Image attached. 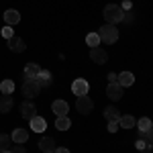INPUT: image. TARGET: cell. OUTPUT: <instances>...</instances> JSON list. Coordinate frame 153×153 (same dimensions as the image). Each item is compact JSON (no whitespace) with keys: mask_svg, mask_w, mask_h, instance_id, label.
<instances>
[{"mask_svg":"<svg viewBox=\"0 0 153 153\" xmlns=\"http://www.w3.org/2000/svg\"><path fill=\"white\" fill-rule=\"evenodd\" d=\"M102 14H104V21L108 25H117V23H123V14H125V10H123L120 4H106Z\"/></svg>","mask_w":153,"mask_h":153,"instance_id":"cell-1","label":"cell"},{"mask_svg":"<svg viewBox=\"0 0 153 153\" xmlns=\"http://www.w3.org/2000/svg\"><path fill=\"white\" fill-rule=\"evenodd\" d=\"M98 35H100V41H104V43H114L118 39V29L117 25H102L100 29H98Z\"/></svg>","mask_w":153,"mask_h":153,"instance_id":"cell-2","label":"cell"},{"mask_svg":"<svg viewBox=\"0 0 153 153\" xmlns=\"http://www.w3.org/2000/svg\"><path fill=\"white\" fill-rule=\"evenodd\" d=\"M92 108H94V102H92V98H90L88 94L76 98V110H78L80 114H90Z\"/></svg>","mask_w":153,"mask_h":153,"instance_id":"cell-3","label":"cell"},{"mask_svg":"<svg viewBox=\"0 0 153 153\" xmlns=\"http://www.w3.org/2000/svg\"><path fill=\"white\" fill-rule=\"evenodd\" d=\"M21 90H23L25 98H35L41 92V86L37 84V80H27V82H23V88Z\"/></svg>","mask_w":153,"mask_h":153,"instance_id":"cell-4","label":"cell"},{"mask_svg":"<svg viewBox=\"0 0 153 153\" xmlns=\"http://www.w3.org/2000/svg\"><path fill=\"white\" fill-rule=\"evenodd\" d=\"M88 90H90V84L86 82V80H82V78L74 80V84H71V92H74L76 96H86Z\"/></svg>","mask_w":153,"mask_h":153,"instance_id":"cell-5","label":"cell"},{"mask_svg":"<svg viewBox=\"0 0 153 153\" xmlns=\"http://www.w3.org/2000/svg\"><path fill=\"white\" fill-rule=\"evenodd\" d=\"M90 59H92L94 63H98V65H102V63L108 61V53L100 47H94V49H90Z\"/></svg>","mask_w":153,"mask_h":153,"instance_id":"cell-6","label":"cell"},{"mask_svg":"<svg viewBox=\"0 0 153 153\" xmlns=\"http://www.w3.org/2000/svg\"><path fill=\"white\" fill-rule=\"evenodd\" d=\"M106 96H108L110 100H120V98H123V86H120L118 82L108 84V88H106Z\"/></svg>","mask_w":153,"mask_h":153,"instance_id":"cell-7","label":"cell"},{"mask_svg":"<svg viewBox=\"0 0 153 153\" xmlns=\"http://www.w3.org/2000/svg\"><path fill=\"white\" fill-rule=\"evenodd\" d=\"M51 110L55 112V117H68V110H70V106L65 100H53V104H51Z\"/></svg>","mask_w":153,"mask_h":153,"instance_id":"cell-8","label":"cell"},{"mask_svg":"<svg viewBox=\"0 0 153 153\" xmlns=\"http://www.w3.org/2000/svg\"><path fill=\"white\" fill-rule=\"evenodd\" d=\"M21 117L23 118H27V120H31L33 117H37V108H35V104L33 102H23L21 104Z\"/></svg>","mask_w":153,"mask_h":153,"instance_id":"cell-9","label":"cell"},{"mask_svg":"<svg viewBox=\"0 0 153 153\" xmlns=\"http://www.w3.org/2000/svg\"><path fill=\"white\" fill-rule=\"evenodd\" d=\"M55 139L53 137H41V141H39V149L43 153H53L55 151Z\"/></svg>","mask_w":153,"mask_h":153,"instance_id":"cell-10","label":"cell"},{"mask_svg":"<svg viewBox=\"0 0 153 153\" xmlns=\"http://www.w3.org/2000/svg\"><path fill=\"white\" fill-rule=\"evenodd\" d=\"M8 49L14 51V53H23L25 49H27V45H25V41L21 37H10L8 39Z\"/></svg>","mask_w":153,"mask_h":153,"instance_id":"cell-11","label":"cell"},{"mask_svg":"<svg viewBox=\"0 0 153 153\" xmlns=\"http://www.w3.org/2000/svg\"><path fill=\"white\" fill-rule=\"evenodd\" d=\"M12 143H16V145H23V143H27V139H29V131L27 129H14L10 135Z\"/></svg>","mask_w":153,"mask_h":153,"instance_id":"cell-12","label":"cell"},{"mask_svg":"<svg viewBox=\"0 0 153 153\" xmlns=\"http://www.w3.org/2000/svg\"><path fill=\"white\" fill-rule=\"evenodd\" d=\"M39 71H41V68H39L37 63H27V65H25V71H23L25 82H27V80H35Z\"/></svg>","mask_w":153,"mask_h":153,"instance_id":"cell-13","label":"cell"},{"mask_svg":"<svg viewBox=\"0 0 153 153\" xmlns=\"http://www.w3.org/2000/svg\"><path fill=\"white\" fill-rule=\"evenodd\" d=\"M12 106H14V100H12L10 94H2V96H0V112H2V114L10 112Z\"/></svg>","mask_w":153,"mask_h":153,"instance_id":"cell-14","label":"cell"},{"mask_svg":"<svg viewBox=\"0 0 153 153\" xmlns=\"http://www.w3.org/2000/svg\"><path fill=\"white\" fill-rule=\"evenodd\" d=\"M118 127H120V129H135V127H137V120H135L133 114H120Z\"/></svg>","mask_w":153,"mask_h":153,"instance_id":"cell-15","label":"cell"},{"mask_svg":"<svg viewBox=\"0 0 153 153\" xmlns=\"http://www.w3.org/2000/svg\"><path fill=\"white\" fill-rule=\"evenodd\" d=\"M19 21H21V12H16L14 8H8V10L4 12V23L6 25H19Z\"/></svg>","mask_w":153,"mask_h":153,"instance_id":"cell-16","label":"cell"},{"mask_svg":"<svg viewBox=\"0 0 153 153\" xmlns=\"http://www.w3.org/2000/svg\"><path fill=\"white\" fill-rule=\"evenodd\" d=\"M123 88H129V86H133L135 84V76L131 74V71H123V74H118V80H117Z\"/></svg>","mask_w":153,"mask_h":153,"instance_id":"cell-17","label":"cell"},{"mask_svg":"<svg viewBox=\"0 0 153 153\" xmlns=\"http://www.w3.org/2000/svg\"><path fill=\"white\" fill-rule=\"evenodd\" d=\"M31 129L35 131V133H43V131L47 129V123H45V118H41V117H33L31 120Z\"/></svg>","mask_w":153,"mask_h":153,"instance_id":"cell-18","label":"cell"},{"mask_svg":"<svg viewBox=\"0 0 153 153\" xmlns=\"http://www.w3.org/2000/svg\"><path fill=\"white\" fill-rule=\"evenodd\" d=\"M35 80H37V84H39L41 88H45V86L51 84V71H49V70H41L39 74H37Z\"/></svg>","mask_w":153,"mask_h":153,"instance_id":"cell-19","label":"cell"},{"mask_svg":"<svg viewBox=\"0 0 153 153\" xmlns=\"http://www.w3.org/2000/svg\"><path fill=\"white\" fill-rule=\"evenodd\" d=\"M10 147H12V139H10V135H4V133H0V153L10 151Z\"/></svg>","mask_w":153,"mask_h":153,"instance_id":"cell-20","label":"cell"},{"mask_svg":"<svg viewBox=\"0 0 153 153\" xmlns=\"http://www.w3.org/2000/svg\"><path fill=\"white\" fill-rule=\"evenodd\" d=\"M104 117H106V120H118L120 118V112H118V108H114V106H106Z\"/></svg>","mask_w":153,"mask_h":153,"instance_id":"cell-21","label":"cell"},{"mask_svg":"<svg viewBox=\"0 0 153 153\" xmlns=\"http://www.w3.org/2000/svg\"><path fill=\"white\" fill-rule=\"evenodd\" d=\"M71 127V120L68 117H57V120H55V129L59 131H68Z\"/></svg>","mask_w":153,"mask_h":153,"instance_id":"cell-22","label":"cell"},{"mask_svg":"<svg viewBox=\"0 0 153 153\" xmlns=\"http://www.w3.org/2000/svg\"><path fill=\"white\" fill-rule=\"evenodd\" d=\"M86 43L90 45V49L98 47V45H100V35H98V33H88V35H86Z\"/></svg>","mask_w":153,"mask_h":153,"instance_id":"cell-23","label":"cell"},{"mask_svg":"<svg viewBox=\"0 0 153 153\" xmlns=\"http://www.w3.org/2000/svg\"><path fill=\"white\" fill-rule=\"evenodd\" d=\"M14 88H16V86H14L12 80H4V82L0 84V92H2V94H12Z\"/></svg>","mask_w":153,"mask_h":153,"instance_id":"cell-24","label":"cell"},{"mask_svg":"<svg viewBox=\"0 0 153 153\" xmlns=\"http://www.w3.org/2000/svg\"><path fill=\"white\" fill-rule=\"evenodd\" d=\"M151 129V120L147 117H143V118H139L137 120V131H141V133H147V131Z\"/></svg>","mask_w":153,"mask_h":153,"instance_id":"cell-25","label":"cell"},{"mask_svg":"<svg viewBox=\"0 0 153 153\" xmlns=\"http://www.w3.org/2000/svg\"><path fill=\"white\" fill-rule=\"evenodd\" d=\"M2 37H4L6 41H8L10 37H14V31H12V27H10V25H6V27L2 29Z\"/></svg>","mask_w":153,"mask_h":153,"instance_id":"cell-26","label":"cell"},{"mask_svg":"<svg viewBox=\"0 0 153 153\" xmlns=\"http://www.w3.org/2000/svg\"><path fill=\"white\" fill-rule=\"evenodd\" d=\"M118 129V120H108V133H117Z\"/></svg>","mask_w":153,"mask_h":153,"instance_id":"cell-27","label":"cell"},{"mask_svg":"<svg viewBox=\"0 0 153 153\" xmlns=\"http://www.w3.org/2000/svg\"><path fill=\"white\" fill-rule=\"evenodd\" d=\"M10 153H27V149H25L23 145H12V147H10Z\"/></svg>","mask_w":153,"mask_h":153,"instance_id":"cell-28","label":"cell"},{"mask_svg":"<svg viewBox=\"0 0 153 153\" xmlns=\"http://www.w3.org/2000/svg\"><path fill=\"white\" fill-rule=\"evenodd\" d=\"M131 21H133V12L125 10V14H123V23H131Z\"/></svg>","mask_w":153,"mask_h":153,"instance_id":"cell-29","label":"cell"},{"mask_svg":"<svg viewBox=\"0 0 153 153\" xmlns=\"http://www.w3.org/2000/svg\"><path fill=\"white\" fill-rule=\"evenodd\" d=\"M118 80V74H114V71H110L108 74V84H114Z\"/></svg>","mask_w":153,"mask_h":153,"instance_id":"cell-30","label":"cell"},{"mask_svg":"<svg viewBox=\"0 0 153 153\" xmlns=\"http://www.w3.org/2000/svg\"><path fill=\"white\" fill-rule=\"evenodd\" d=\"M145 139H147V143H151V145H153V127L145 133Z\"/></svg>","mask_w":153,"mask_h":153,"instance_id":"cell-31","label":"cell"},{"mask_svg":"<svg viewBox=\"0 0 153 153\" xmlns=\"http://www.w3.org/2000/svg\"><path fill=\"white\" fill-rule=\"evenodd\" d=\"M145 147H147V141H141V139H137V149H139V151H143Z\"/></svg>","mask_w":153,"mask_h":153,"instance_id":"cell-32","label":"cell"},{"mask_svg":"<svg viewBox=\"0 0 153 153\" xmlns=\"http://www.w3.org/2000/svg\"><path fill=\"white\" fill-rule=\"evenodd\" d=\"M53 153H70V149H65V147H55Z\"/></svg>","mask_w":153,"mask_h":153,"instance_id":"cell-33","label":"cell"},{"mask_svg":"<svg viewBox=\"0 0 153 153\" xmlns=\"http://www.w3.org/2000/svg\"><path fill=\"white\" fill-rule=\"evenodd\" d=\"M133 8V2H123V10H131Z\"/></svg>","mask_w":153,"mask_h":153,"instance_id":"cell-34","label":"cell"},{"mask_svg":"<svg viewBox=\"0 0 153 153\" xmlns=\"http://www.w3.org/2000/svg\"><path fill=\"white\" fill-rule=\"evenodd\" d=\"M123 2H133V0H123Z\"/></svg>","mask_w":153,"mask_h":153,"instance_id":"cell-35","label":"cell"}]
</instances>
